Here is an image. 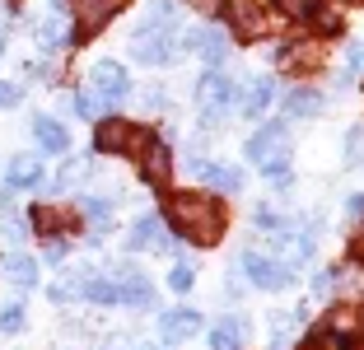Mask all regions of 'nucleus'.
Listing matches in <instances>:
<instances>
[{"label":"nucleus","mask_w":364,"mask_h":350,"mask_svg":"<svg viewBox=\"0 0 364 350\" xmlns=\"http://www.w3.org/2000/svg\"><path fill=\"white\" fill-rule=\"evenodd\" d=\"M168 220L178 224L182 238H192V243H201V248L220 243V233H225V211H220V201L205 196V191H182V196H173Z\"/></svg>","instance_id":"nucleus-1"},{"label":"nucleus","mask_w":364,"mask_h":350,"mask_svg":"<svg viewBox=\"0 0 364 350\" xmlns=\"http://www.w3.org/2000/svg\"><path fill=\"white\" fill-rule=\"evenodd\" d=\"M131 52H136L140 65H164V61H173V52H178V33L136 23V33H131Z\"/></svg>","instance_id":"nucleus-2"},{"label":"nucleus","mask_w":364,"mask_h":350,"mask_svg":"<svg viewBox=\"0 0 364 350\" xmlns=\"http://www.w3.org/2000/svg\"><path fill=\"white\" fill-rule=\"evenodd\" d=\"M94 145L103 149V154H127V149H131V154H140V149L150 145V136H145V131H136L127 117H107L103 127L94 131Z\"/></svg>","instance_id":"nucleus-3"},{"label":"nucleus","mask_w":364,"mask_h":350,"mask_svg":"<svg viewBox=\"0 0 364 350\" xmlns=\"http://www.w3.org/2000/svg\"><path fill=\"white\" fill-rule=\"evenodd\" d=\"M196 103H201V117L205 122H225L229 117V107H234V80H229V75H205L201 85H196Z\"/></svg>","instance_id":"nucleus-4"},{"label":"nucleus","mask_w":364,"mask_h":350,"mask_svg":"<svg viewBox=\"0 0 364 350\" xmlns=\"http://www.w3.org/2000/svg\"><path fill=\"white\" fill-rule=\"evenodd\" d=\"M285 145H289V127L285 122H267L262 131L247 136V159L252 164H276L280 154H285Z\"/></svg>","instance_id":"nucleus-5"},{"label":"nucleus","mask_w":364,"mask_h":350,"mask_svg":"<svg viewBox=\"0 0 364 350\" xmlns=\"http://www.w3.org/2000/svg\"><path fill=\"white\" fill-rule=\"evenodd\" d=\"M89 85H94V94L103 98L107 107L122 103V98L131 94V80H127V70H122L117 61H98L94 70H89Z\"/></svg>","instance_id":"nucleus-6"},{"label":"nucleus","mask_w":364,"mask_h":350,"mask_svg":"<svg viewBox=\"0 0 364 350\" xmlns=\"http://www.w3.org/2000/svg\"><path fill=\"white\" fill-rule=\"evenodd\" d=\"M238 271H243L257 290H280L289 280V266H276L271 257H262V253H243V257H238Z\"/></svg>","instance_id":"nucleus-7"},{"label":"nucleus","mask_w":364,"mask_h":350,"mask_svg":"<svg viewBox=\"0 0 364 350\" xmlns=\"http://www.w3.org/2000/svg\"><path fill=\"white\" fill-rule=\"evenodd\" d=\"M117 304H127V308H154V285L145 276H140L136 266H117Z\"/></svg>","instance_id":"nucleus-8"},{"label":"nucleus","mask_w":364,"mask_h":350,"mask_svg":"<svg viewBox=\"0 0 364 350\" xmlns=\"http://www.w3.org/2000/svg\"><path fill=\"white\" fill-rule=\"evenodd\" d=\"M136 159H140V178H145V182H154V187H168V178H173V154H168V145L150 140V145L140 149Z\"/></svg>","instance_id":"nucleus-9"},{"label":"nucleus","mask_w":364,"mask_h":350,"mask_svg":"<svg viewBox=\"0 0 364 350\" xmlns=\"http://www.w3.org/2000/svg\"><path fill=\"white\" fill-rule=\"evenodd\" d=\"M127 0H75V19H80V38H89V33H98L112 14L122 10Z\"/></svg>","instance_id":"nucleus-10"},{"label":"nucleus","mask_w":364,"mask_h":350,"mask_svg":"<svg viewBox=\"0 0 364 350\" xmlns=\"http://www.w3.org/2000/svg\"><path fill=\"white\" fill-rule=\"evenodd\" d=\"M131 248H136V253H164V248H173V238H168V229H164L159 215L136 220V229H131Z\"/></svg>","instance_id":"nucleus-11"},{"label":"nucleus","mask_w":364,"mask_h":350,"mask_svg":"<svg viewBox=\"0 0 364 350\" xmlns=\"http://www.w3.org/2000/svg\"><path fill=\"white\" fill-rule=\"evenodd\" d=\"M196 332H201V318H196L192 308H173V313H164V318H159V336L168 341V346L196 336Z\"/></svg>","instance_id":"nucleus-12"},{"label":"nucleus","mask_w":364,"mask_h":350,"mask_svg":"<svg viewBox=\"0 0 364 350\" xmlns=\"http://www.w3.org/2000/svg\"><path fill=\"white\" fill-rule=\"evenodd\" d=\"M5 182H10V191L43 187V164L33 159V154H19V159H10V169H5Z\"/></svg>","instance_id":"nucleus-13"},{"label":"nucleus","mask_w":364,"mask_h":350,"mask_svg":"<svg viewBox=\"0 0 364 350\" xmlns=\"http://www.w3.org/2000/svg\"><path fill=\"white\" fill-rule=\"evenodd\" d=\"M247 341V322L243 318H220L210 327V350H243Z\"/></svg>","instance_id":"nucleus-14"},{"label":"nucleus","mask_w":364,"mask_h":350,"mask_svg":"<svg viewBox=\"0 0 364 350\" xmlns=\"http://www.w3.org/2000/svg\"><path fill=\"white\" fill-rule=\"evenodd\" d=\"M280 107H285V117H318L322 107H327V98H322L318 89H289V94L280 98Z\"/></svg>","instance_id":"nucleus-15"},{"label":"nucleus","mask_w":364,"mask_h":350,"mask_svg":"<svg viewBox=\"0 0 364 350\" xmlns=\"http://www.w3.org/2000/svg\"><path fill=\"white\" fill-rule=\"evenodd\" d=\"M33 136H38L43 149H52V154H70V136H65V127L52 122V117H33Z\"/></svg>","instance_id":"nucleus-16"},{"label":"nucleus","mask_w":364,"mask_h":350,"mask_svg":"<svg viewBox=\"0 0 364 350\" xmlns=\"http://www.w3.org/2000/svg\"><path fill=\"white\" fill-rule=\"evenodd\" d=\"M280 61L289 70H318L322 65V43H294V47H280Z\"/></svg>","instance_id":"nucleus-17"},{"label":"nucleus","mask_w":364,"mask_h":350,"mask_svg":"<svg viewBox=\"0 0 364 350\" xmlns=\"http://www.w3.org/2000/svg\"><path fill=\"white\" fill-rule=\"evenodd\" d=\"M94 178V159H89V154H70V159H65V169L56 173V187L61 191H75L80 182H89Z\"/></svg>","instance_id":"nucleus-18"},{"label":"nucleus","mask_w":364,"mask_h":350,"mask_svg":"<svg viewBox=\"0 0 364 350\" xmlns=\"http://www.w3.org/2000/svg\"><path fill=\"white\" fill-rule=\"evenodd\" d=\"M5 280L19 285V290H33V285H38V262L23 257V253H10V257H5Z\"/></svg>","instance_id":"nucleus-19"},{"label":"nucleus","mask_w":364,"mask_h":350,"mask_svg":"<svg viewBox=\"0 0 364 350\" xmlns=\"http://www.w3.org/2000/svg\"><path fill=\"white\" fill-rule=\"evenodd\" d=\"M229 19H234V28L243 33V38L262 33V10L252 5V0H229Z\"/></svg>","instance_id":"nucleus-20"},{"label":"nucleus","mask_w":364,"mask_h":350,"mask_svg":"<svg viewBox=\"0 0 364 350\" xmlns=\"http://www.w3.org/2000/svg\"><path fill=\"white\" fill-rule=\"evenodd\" d=\"M332 290L341 299H360L364 295V266H341V271H332Z\"/></svg>","instance_id":"nucleus-21"},{"label":"nucleus","mask_w":364,"mask_h":350,"mask_svg":"<svg viewBox=\"0 0 364 350\" xmlns=\"http://www.w3.org/2000/svg\"><path fill=\"white\" fill-rule=\"evenodd\" d=\"M201 178L210 182L215 191H238V187H243V173H238V169H229V164H205V169H201Z\"/></svg>","instance_id":"nucleus-22"},{"label":"nucleus","mask_w":364,"mask_h":350,"mask_svg":"<svg viewBox=\"0 0 364 350\" xmlns=\"http://www.w3.org/2000/svg\"><path fill=\"white\" fill-rule=\"evenodd\" d=\"M271 98H276V85H271V80H257V85L243 94V117H262L271 107Z\"/></svg>","instance_id":"nucleus-23"},{"label":"nucleus","mask_w":364,"mask_h":350,"mask_svg":"<svg viewBox=\"0 0 364 350\" xmlns=\"http://www.w3.org/2000/svg\"><path fill=\"white\" fill-rule=\"evenodd\" d=\"M85 299L89 304H117V280H103V276H94V280H85Z\"/></svg>","instance_id":"nucleus-24"},{"label":"nucleus","mask_w":364,"mask_h":350,"mask_svg":"<svg viewBox=\"0 0 364 350\" xmlns=\"http://www.w3.org/2000/svg\"><path fill=\"white\" fill-rule=\"evenodd\" d=\"M28 220L38 224V233H47V238H56V229H65V215H61V211H52V206H33Z\"/></svg>","instance_id":"nucleus-25"},{"label":"nucleus","mask_w":364,"mask_h":350,"mask_svg":"<svg viewBox=\"0 0 364 350\" xmlns=\"http://www.w3.org/2000/svg\"><path fill=\"white\" fill-rule=\"evenodd\" d=\"M70 107H75L80 117H89V122H98V117H107V103L94 94V89H85V94H75L70 98Z\"/></svg>","instance_id":"nucleus-26"},{"label":"nucleus","mask_w":364,"mask_h":350,"mask_svg":"<svg viewBox=\"0 0 364 350\" xmlns=\"http://www.w3.org/2000/svg\"><path fill=\"white\" fill-rule=\"evenodd\" d=\"M196 52L205 56V61H225L229 56V43H225V33H215V28H201V47Z\"/></svg>","instance_id":"nucleus-27"},{"label":"nucleus","mask_w":364,"mask_h":350,"mask_svg":"<svg viewBox=\"0 0 364 350\" xmlns=\"http://www.w3.org/2000/svg\"><path fill=\"white\" fill-rule=\"evenodd\" d=\"M38 38H43L47 52H61L70 33H65V23H61V19H43V23H38Z\"/></svg>","instance_id":"nucleus-28"},{"label":"nucleus","mask_w":364,"mask_h":350,"mask_svg":"<svg viewBox=\"0 0 364 350\" xmlns=\"http://www.w3.org/2000/svg\"><path fill=\"white\" fill-rule=\"evenodd\" d=\"M364 164V127H350L346 136V169H360Z\"/></svg>","instance_id":"nucleus-29"},{"label":"nucleus","mask_w":364,"mask_h":350,"mask_svg":"<svg viewBox=\"0 0 364 350\" xmlns=\"http://www.w3.org/2000/svg\"><path fill=\"white\" fill-rule=\"evenodd\" d=\"M192 266H187V262H178V266H173V271H168V285L173 290H178V295H187V290H192Z\"/></svg>","instance_id":"nucleus-30"},{"label":"nucleus","mask_w":364,"mask_h":350,"mask_svg":"<svg viewBox=\"0 0 364 350\" xmlns=\"http://www.w3.org/2000/svg\"><path fill=\"white\" fill-rule=\"evenodd\" d=\"M309 19H313V23H318V28H322V33H336V28H341V10H313V14H309Z\"/></svg>","instance_id":"nucleus-31"},{"label":"nucleus","mask_w":364,"mask_h":350,"mask_svg":"<svg viewBox=\"0 0 364 350\" xmlns=\"http://www.w3.org/2000/svg\"><path fill=\"white\" fill-rule=\"evenodd\" d=\"M280 14H289V19H309L313 14V0H276Z\"/></svg>","instance_id":"nucleus-32"},{"label":"nucleus","mask_w":364,"mask_h":350,"mask_svg":"<svg viewBox=\"0 0 364 350\" xmlns=\"http://www.w3.org/2000/svg\"><path fill=\"white\" fill-rule=\"evenodd\" d=\"M23 327V304H10L0 313V332H19Z\"/></svg>","instance_id":"nucleus-33"},{"label":"nucleus","mask_w":364,"mask_h":350,"mask_svg":"<svg viewBox=\"0 0 364 350\" xmlns=\"http://www.w3.org/2000/svg\"><path fill=\"white\" fill-rule=\"evenodd\" d=\"M327 327H332V332H355V308H350V304H346V308H336Z\"/></svg>","instance_id":"nucleus-34"},{"label":"nucleus","mask_w":364,"mask_h":350,"mask_svg":"<svg viewBox=\"0 0 364 350\" xmlns=\"http://www.w3.org/2000/svg\"><path fill=\"white\" fill-rule=\"evenodd\" d=\"M19 85H14V80H0V107H14V103H19Z\"/></svg>","instance_id":"nucleus-35"},{"label":"nucleus","mask_w":364,"mask_h":350,"mask_svg":"<svg viewBox=\"0 0 364 350\" xmlns=\"http://www.w3.org/2000/svg\"><path fill=\"white\" fill-rule=\"evenodd\" d=\"M364 70V43L350 47V56H346V75H360Z\"/></svg>","instance_id":"nucleus-36"},{"label":"nucleus","mask_w":364,"mask_h":350,"mask_svg":"<svg viewBox=\"0 0 364 350\" xmlns=\"http://www.w3.org/2000/svg\"><path fill=\"white\" fill-rule=\"evenodd\" d=\"M65 253H70V243H61V238H47V262H65Z\"/></svg>","instance_id":"nucleus-37"},{"label":"nucleus","mask_w":364,"mask_h":350,"mask_svg":"<svg viewBox=\"0 0 364 350\" xmlns=\"http://www.w3.org/2000/svg\"><path fill=\"white\" fill-rule=\"evenodd\" d=\"M23 233H28V229H23V224H19V220H10V224H5V243H19Z\"/></svg>","instance_id":"nucleus-38"},{"label":"nucleus","mask_w":364,"mask_h":350,"mask_svg":"<svg viewBox=\"0 0 364 350\" xmlns=\"http://www.w3.org/2000/svg\"><path fill=\"white\" fill-rule=\"evenodd\" d=\"M346 211H350V220H360V215H364V191H355V196H350V206H346Z\"/></svg>","instance_id":"nucleus-39"},{"label":"nucleus","mask_w":364,"mask_h":350,"mask_svg":"<svg viewBox=\"0 0 364 350\" xmlns=\"http://www.w3.org/2000/svg\"><path fill=\"white\" fill-rule=\"evenodd\" d=\"M187 5H196V10H205V14H215V10H220V0H187Z\"/></svg>","instance_id":"nucleus-40"},{"label":"nucleus","mask_w":364,"mask_h":350,"mask_svg":"<svg viewBox=\"0 0 364 350\" xmlns=\"http://www.w3.org/2000/svg\"><path fill=\"white\" fill-rule=\"evenodd\" d=\"M271 350H289V341H285V336H276V341H271Z\"/></svg>","instance_id":"nucleus-41"},{"label":"nucleus","mask_w":364,"mask_h":350,"mask_svg":"<svg viewBox=\"0 0 364 350\" xmlns=\"http://www.w3.org/2000/svg\"><path fill=\"white\" fill-rule=\"evenodd\" d=\"M0 56H5V33H0Z\"/></svg>","instance_id":"nucleus-42"},{"label":"nucleus","mask_w":364,"mask_h":350,"mask_svg":"<svg viewBox=\"0 0 364 350\" xmlns=\"http://www.w3.org/2000/svg\"><path fill=\"white\" fill-rule=\"evenodd\" d=\"M350 350H364V341H360V346H350Z\"/></svg>","instance_id":"nucleus-43"},{"label":"nucleus","mask_w":364,"mask_h":350,"mask_svg":"<svg viewBox=\"0 0 364 350\" xmlns=\"http://www.w3.org/2000/svg\"><path fill=\"white\" fill-rule=\"evenodd\" d=\"M360 248H364V243H360Z\"/></svg>","instance_id":"nucleus-44"}]
</instances>
